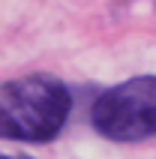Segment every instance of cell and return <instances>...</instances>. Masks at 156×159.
Returning <instances> with one entry per match:
<instances>
[{
	"instance_id": "3957f363",
	"label": "cell",
	"mask_w": 156,
	"mask_h": 159,
	"mask_svg": "<svg viewBox=\"0 0 156 159\" xmlns=\"http://www.w3.org/2000/svg\"><path fill=\"white\" fill-rule=\"evenodd\" d=\"M3 159H33V156H24V153H6Z\"/></svg>"
},
{
	"instance_id": "6da1fadb",
	"label": "cell",
	"mask_w": 156,
	"mask_h": 159,
	"mask_svg": "<svg viewBox=\"0 0 156 159\" xmlns=\"http://www.w3.org/2000/svg\"><path fill=\"white\" fill-rule=\"evenodd\" d=\"M72 96L51 75L6 81L0 90V135L15 141H51L66 126Z\"/></svg>"
},
{
	"instance_id": "7a4b0ae2",
	"label": "cell",
	"mask_w": 156,
	"mask_h": 159,
	"mask_svg": "<svg viewBox=\"0 0 156 159\" xmlns=\"http://www.w3.org/2000/svg\"><path fill=\"white\" fill-rule=\"evenodd\" d=\"M96 132L111 141H141L156 135V75H138L105 90L90 111Z\"/></svg>"
}]
</instances>
